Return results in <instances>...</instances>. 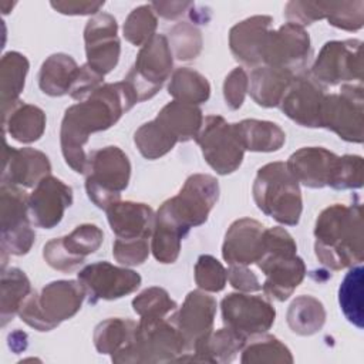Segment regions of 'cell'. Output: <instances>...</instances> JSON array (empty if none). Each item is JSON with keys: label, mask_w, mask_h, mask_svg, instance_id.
Wrapping results in <instances>:
<instances>
[{"label": "cell", "mask_w": 364, "mask_h": 364, "mask_svg": "<svg viewBox=\"0 0 364 364\" xmlns=\"http://www.w3.org/2000/svg\"><path fill=\"white\" fill-rule=\"evenodd\" d=\"M135 104L136 98L132 90L122 80L100 85L85 100L67 108L60 131L65 164L77 173H84L88 162L84 145L88 142V136L112 127Z\"/></svg>", "instance_id": "obj_1"}, {"label": "cell", "mask_w": 364, "mask_h": 364, "mask_svg": "<svg viewBox=\"0 0 364 364\" xmlns=\"http://www.w3.org/2000/svg\"><path fill=\"white\" fill-rule=\"evenodd\" d=\"M314 252L321 264L341 270L361 264L363 210L360 203H334L318 215L314 226Z\"/></svg>", "instance_id": "obj_2"}, {"label": "cell", "mask_w": 364, "mask_h": 364, "mask_svg": "<svg viewBox=\"0 0 364 364\" xmlns=\"http://www.w3.org/2000/svg\"><path fill=\"white\" fill-rule=\"evenodd\" d=\"M256 264L264 274L262 290L279 301L287 300L306 276L293 236L280 226L264 229L263 255Z\"/></svg>", "instance_id": "obj_3"}, {"label": "cell", "mask_w": 364, "mask_h": 364, "mask_svg": "<svg viewBox=\"0 0 364 364\" xmlns=\"http://www.w3.org/2000/svg\"><path fill=\"white\" fill-rule=\"evenodd\" d=\"M252 192L257 208L264 215L282 225L299 223L303 210L300 185L286 162H270L259 168Z\"/></svg>", "instance_id": "obj_4"}, {"label": "cell", "mask_w": 364, "mask_h": 364, "mask_svg": "<svg viewBox=\"0 0 364 364\" xmlns=\"http://www.w3.org/2000/svg\"><path fill=\"white\" fill-rule=\"evenodd\" d=\"M189 354L185 337L175 317L159 320L141 318L134 341L121 353L111 357L114 363H165L182 361Z\"/></svg>", "instance_id": "obj_5"}, {"label": "cell", "mask_w": 364, "mask_h": 364, "mask_svg": "<svg viewBox=\"0 0 364 364\" xmlns=\"http://www.w3.org/2000/svg\"><path fill=\"white\" fill-rule=\"evenodd\" d=\"M85 290L75 280H55L38 293H31L21 304V320L38 331H50L71 318L81 309Z\"/></svg>", "instance_id": "obj_6"}, {"label": "cell", "mask_w": 364, "mask_h": 364, "mask_svg": "<svg viewBox=\"0 0 364 364\" xmlns=\"http://www.w3.org/2000/svg\"><path fill=\"white\" fill-rule=\"evenodd\" d=\"M85 191L90 200L107 210L119 200L128 186L131 164L127 154L118 146H104L88 155L85 168Z\"/></svg>", "instance_id": "obj_7"}, {"label": "cell", "mask_w": 364, "mask_h": 364, "mask_svg": "<svg viewBox=\"0 0 364 364\" xmlns=\"http://www.w3.org/2000/svg\"><path fill=\"white\" fill-rule=\"evenodd\" d=\"M219 198L218 179L205 175H191L181 191L161 205L164 210L186 235L191 228L199 226L208 220Z\"/></svg>", "instance_id": "obj_8"}, {"label": "cell", "mask_w": 364, "mask_h": 364, "mask_svg": "<svg viewBox=\"0 0 364 364\" xmlns=\"http://www.w3.org/2000/svg\"><path fill=\"white\" fill-rule=\"evenodd\" d=\"M172 55L168 38L164 34H155L141 47L134 67L124 78L132 90L136 102L152 98L161 90L171 75Z\"/></svg>", "instance_id": "obj_9"}, {"label": "cell", "mask_w": 364, "mask_h": 364, "mask_svg": "<svg viewBox=\"0 0 364 364\" xmlns=\"http://www.w3.org/2000/svg\"><path fill=\"white\" fill-rule=\"evenodd\" d=\"M320 127L333 131L341 139L361 144L364 138L363 85L343 84L338 94L324 95Z\"/></svg>", "instance_id": "obj_10"}, {"label": "cell", "mask_w": 364, "mask_h": 364, "mask_svg": "<svg viewBox=\"0 0 364 364\" xmlns=\"http://www.w3.org/2000/svg\"><path fill=\"white\" fill-rule=\"evenodd\" d=\"M1 253L21 256L31 249L36 233L30 226L28 196L16 185L1 183Z\"/></svg>", "instance_id": "obj_11"}, {"label": "cell", "mask_w": 364, "mask_h": 364, "mask_svg": "<svg viewBox=\"0 0 364 364\" xmlns=\"http://www.w3.org/2000/svg\"><path fill=\"white\" fill-rule=\"evenodd\" d=\"M195 141L200 146L205 161L219 175L235 172L243 161L245 149L235 125L228 124L220 115L206 117Z\"/></svg>", "instance_id": "obj_12"}, {"label": "cell", "mask_w": 364, "mask_h": 364, "mask_svg": "<svg viewBox=\"0 0 364 364\" xmlns=\"http://www.w3.org/2000/svg\"><path fill=\"white\" fill-rule=\"evenodd\" d=\"M286 165L307 188L344 189V155L338 156L323 146H304L293 152Z\"/></svg>", "instance_id": "obj_13"}, {"label": "cell", "mask_w": 364, "mask_h": 364, "mask_svg": "<svg viewBox=\"0 0 364 364\" xmlns=\"http://www.w3.org/2000/svg\"><path fill=\"white\" fill-rule=\"evenodd\" d=\"M361 40L327 41L320 50L313 67L311 77L324 85L347 84L363 80Z\"/></svg>", "instance_id": "obj_14"}, {"label": "cell", "mask_w": 364, "mask_h": 364, "mask_svg": "<svg viewBox=\"0 0 364 364\" xmlns=\"http://www.w3.org/2000/svg\"><path fill=\"white\" fill-rule=\"evenodd\" d=\"M311 46L304 27L284 23L277 30H269L260 51L262 65L284 68L289 71L301 70L309 63Z\"/></svg>", "instance_id": "obj_15"}, {"label": "cell", "mask_w": 364, "mask_h": 364, "mask_svg": "<svg viewBox=\"0 0 364 364\" xmlns=\"http://www.w3.org/2000/svg\"><path fill=\"white\" fill-rule=\"evenodd\" d=\"M220 309L225 326L246 338L264 334L276 318V310L266 297L243 291L223 297Z\"/></svg>", "instance_id": "obj_16"}, {"label": "cell", "mask_w": 364, "mask_h": 364, "mask_svg": "<svg viewBox=\"0 0 364 364\" xmlns=\"http://www.w3.org/2000/svg\"><path fill=\"white\" fill-rule=\"evenodd\" d=\"M104 240L102 230L92 223L77 226L71 233L51 239L43 247L44 260L55 270L70 272L97 252Z\"/></svg>", "instance_id": "obj_17"}, {"label": "cell", "mask_w": 364, "mask_h": 364, "mask_svg": "<svg viewBox=\"0 0 364 364\" xmlns=\"http://www.w3.org/2000/svg\"><path fill=\"white\" fill-rule=\"evenodd\" d=\"M78 282L92 303L97 300H117L134 293L141 284V276L127 267L108 262H95L78 273Z\"/></svg>", "instance_id": "obj_18"}, {"label": "cell", "mask_w": 364, "mask_h": 364, "mask_svg": "<svg viewBox=\"0 0 364 364\" xmlns=\"http://www.w3.org/2000/svg\"><path fill=\"white\" fill-rule=\"evenodd\" d=\"M117 31V20L108 13L95 14L85 26L87 64L101 75L108 74L118 64L121 44Z\"/></svg>", "instance_id": "obj_19"}, {"label": "cell", "mask_w": 364, "mask_h": 364, "mask_svg": "<svg viewBox=\"0 0 364 364\" xmlns=\"http://www.w3.org/2000/svg\"><path fill=\"white\" fill-rule=\"evenodd\" d=\"M324 90L311 75L296 74L280 101L282 111L301 127L318 128Z\"/></svg>", "instance_id": "obj_20"}, {"label": "cell", "mask_w": 364, "mask_h": 364, "mask_svg": "<svg viewBox=\"0 0 364 364\" xmlns=\"http://www.w3.org/2000/svg\"><path fill=\"white\" fill-rule=\"evenodd\" d=\"M73 203V189L55 176H44L28 196L30 220L38 228L57 226Z\"/></svg>", "instance_id": "obj_21"}, {"label": "cell", "mask_w": 364, "mask_h": 364, "mask_svg": "<svg viewBox=\"0 0 364 364\" xmlns=\"http://www.w3.org/2000/svg\"><path fill=\"white\" fill-rule=\"evenodd\" d=\"M264 226L250 218L235 220L223 240L222 255L229 264L249 266L257 263L263 255Z\"/></svg>", "instance_id": "obj_22"}, {"label": "cell", "mask_w": 364, "mask_h": 364, "mask_svg": "<svg viewBox=\"0 0 364 364\" xmlns=\"http://www.w3.org/2000/svg\"><path fill=\"white\" fill-rule=\"evenodd\" d=\"M215 314V297L209 296L200 289L188 293L182 307L175 314V323L185 337L189 351H192L198 340L212 331Z\"/></svg>", "instance_id": "obj_23"}, {"label": "cell", "mask_w": 364, "mask_h": 364, "mask_svg": "<svg viewBox=\"0 0 364 364\" xmlns=\"http://www.w3.org/2000/svg\"><path fill=\"white\" fill-rule=\"evenodd\" d=\"M51 165L46 154L34 148H10L4 144V162L1 183L16 186H34L50 175Z\"/></svg>", "instance_id": "obj_24"}, {"label": "cell", "mask_w": 364, "mask_h": 364, "mask_svg": "<svg viewBox=\"0 0 364 364\" xmlns=\"http://www.w3.org/2000/svg\"><path fill=\"white\" fill-rule=\"evenodd\" d=\"M108 223L117 239H149L152 236L155 213L145 203L115 202L107 209Z\"/></svg>", "instance_id": "obj_25"}, {"label": "cell", "mask_w": 364, "mask_h": 364, "mask_svg": "<svg viewBox=\"0 0 364 364\" xmlns=\"http://www.w3.org/2000/svg\"><path fill=\"white\" fill-rule=\"evenodd\" d=\"M272 23L270 16H253L233 26L229 31V47L233 57L253 68L262 65L260 51Z\"/></svg>", "instance_id": "obj_26"}, {"label": "cell", "mask_w": 364, "mask_h": 364, "mask_svg": "<svg viewBox=\"0 0 364 364\" xmlns=\"http://www.w3.org/2000/svg\"><path fill=\"white\" fill-rule=\"evenodd\" d=\"M154 121L165 136L176 144L196 138L203 124V115L198 105L173 100L158 112Z\"/></svg>", "instance_id": "obj_27"}, {"label": "cell", "mask_w": 364, "mask_h": 364, "mask_svg": "<svg viewBox=\"0 0 364 364\" xmlns=\"http://www.w3.org/2000/svg\"><path fill=\"white\" fill-rule=\"evenodd\" d=\"M246 337L223 327L218 331H210L198 340L192 348L193 353L186 355L182 361H205V363H230L246 344Z\"/></svg>", "instance_id": "obj_28"}, {"label": "cell", "mask_w": 364, "mask_h": 364, "mask_svg": "<svg viewBox=\"0 0 364 364\" xmlns=\"http://www.w3.org/2000/svg\"><path fill=\"white\" fill-rule=\"evenodd\" d=\"M294 73L269 65L255 67L249 78V92L255 102L264 108L280 104L284 91L294 78Z\"/></svg>", "instance_id": "obj_29"}, {"label": "cell", "mask_w": 364, "mask_h": 364, "mask_svg": "<svg viewBox=\"0 0 364 364\" xmlns=\"http://www.w3.org/2000/svg\"><path fill=\"white\" fill-rule=\"evenodd\" d=\"M233 125L245 151L274 152L286 142L284 131L270 121L243 119Z\"/></svg>", "instance_id": "obj_30"}, {"label": "cell", "mask_w": 364, "mask_h": 364, "mask_svg": "<svg viewBox=\"0 0 364 364\" xmlns=\"http://www.w3.org/2000/svg\"><path fill=\"white\" fill-rule=\"evenodd\" d=\"M78 68L80 67L71 55L63 53L51 54L40 68V90L51 97H61L68 94L77 77Z\"/></svg>", "instance_id": "obj_31"}, {"label": "cell", "mask_w": 364, "mask_h": 364, "mask_svg": "<svg viewBox=\"0 0 364 364\" xmlns=\"http://www.w3.org/2000/svg\"><path fill=\"white\" fill-rule=\"evenodd\" d=\"M28 71L27 58L17 53H6L0 63V91L3 118L20 102L18 95L24 88V80Z\"/></svg>", "instance_id": "obj_32"}, {"label": "cell", "mask_w": 364, "mask_h": 364, "mask_svg": "<svg viewBox=\"0 0 364 364\" xmlns=\"http://www.w3.org/2000/svg\"><path fill=\"white\" fill-rule=\"evenodd\" d=\"M4 131L18 142L30 144L41 138L46 129V114L31 104H17L4 118Z\"/></svg>", "instance_id": "obj_33"}, {"label": "cell", "mask_w": 364, "mask_h": 364, "mask_svg": "<svg viewBox=\"0 0 364 364\" xmlns=\"http://www.w3.org/2000/svg\"><path fill=\"white\" fill-rule=\"evenodd\" d=\"M185 236L186 233L164 210L158 209L151 236V250L155 259L164 264L176 262Z\"/></svg>", "instance_id": "obj_34"}, {"label": "cell", "mask_w": 364, "mask_h": 364, "mask_svg": "<svg viewBox=\"0 0 364 364\" xmlns=\"http://www.w3.org/2000/svg\"><path fill=\"white\" fill-rule=\"evenodd\" d=\"M138 324L129 318H107L94 330V346L100 354L111 357L124 351L135 338Z\"/></svg>", "instance_id": "obj_35"}, {"label": "cell", "mask_w": 364, "mask_h": 364, "mask_svg": "<svg viewBox=\"0 0 364 364\" xmlns=\"http://www.w3.org/2000/svg\"><path fill=\"white\" fill-rule=\"evenodd\" d=\"M324 321V306L313 296H299L289 306L287 324L299 336H311L320 331Z\"/></svg>", "instance_id": "obj_36"}, {"label": "cell", "mask_w": 364, "mask_h": 364, "mask_svg": "<svg viewBox=\"0 0 364 364\" xmlns=\"http://www.w3.org/2000/svg\"><path fill=\"white\" fill-rule=\"evenodd\" d=\"M168 92L175 101L198 105L208 101L210 95V85L206 77L200 73L189 67H181L173 71L168 85Z\"/></svg>", "instance_id": "obj_37"}, {"label": "cell", "mask_w": 364, "mask_h": 364, "mask_svg": "<svg viewBox=\"0 0 364 364\" xmlns=\"http://www.w3.org/2000/svg\"><path fill=\"white\" fill-rule=\"evenodd\" d=\"M31 293L30 280L17 267L1 272V326H6Z\"/></svg>", "instance_id": "obj_38"}, {"label": "cell", "mask_w": 364, "mask_h": 364, "mask_svg": "<svg viewBox=\"0 0 364 364\" xmlns=\"http://www.w3.org/2000/svg\"><path fill=\"white\" fill-rule=\"evenodd\" d=\"M338 303L346 318L357 328H363V266L350 267L338 289Z\"/></svg>", "instance_id": "obj_39"}, {"label": "cell", "mask_w": 364, "mask_h": 364, "mask_svg": "<svg viewBox=\"0 0 364 364\" xmlns=\"http://www.w3.org/2000/svg\"><path fill=\"white\" fill-rule=\"evenodd\" d=\"M243 364H262V363H293L291 351L279 338L269 334H262L260 338L252 340L242 348Z\"/></svg>", "instance_id": "obj_40"}, {"label": "cell", "mask_w": 364, "mask_h": 364, "mask_svg": "<svg viewBox=\"0 0 364 364\" xmlns=\"http://www.w3.org/2000/svg\"><path fill=\"white\" fill-rule=\"evenodd\" d=\"M134 311L144 320H159L175 317L178 304L162 287H148L132 300Z\"/></svg>", "instance_id": "obj_41"}, {"label": "cell", "mask_w": 364, "mask_h": 364, "mask_svg": "<svg viewBox=\"0 0 364 364\" xmlns=\"http://www.w3.org/2000/svg\"><path fill=\"white\" fill-rule=\"evenodd\" d=\"M323 18L328 24L347 30L357 31L364 24V1H320Z\"/></svg>", "instance_id": "obj_42"}, {"label": "cell", "mask_w": 364, "mask_h": 364, "mask_svg": "<svg viewBox=\"0 0 364 364\" xmlns=\"http://www.w3.org/2000/svg\"><path fill=\"white\" fill-rule=\"evenodd\" d=\"M156 14L151 4L134 9L124 23V37L134 46L142 47L154 36L156 30Z\"/></svg>", "instance_id": "obj_43"}, {"label": "cell", "mask_w": 364, "mask_h": 364, "mask_svg": "<svg viewBox=\"0 0 364 364\" xmlns=\"http://www.w3.org/2000/svg\"><path fill=\"white\" fill-rule=\"evenodd\" d=\"M166 38L172 54L181 61L196 58L202 50L200 31L189 23H178L173 26Z\"/></svg>", "instance_id": "obj_44"}, {"label": "cell", "mask_w": 364, "mask_h": 364, "mask_svg": "<svg viewBox=\"0 0 364 364\" xmlns=\"http://www.w3.org/2000/svg\"><path fill=\"white\" fill-rule=\"evenodd\" d=\"M195 282L200 290L220 291L228 282V270L210 255H202L195 264Z\"/></svg>", "instance_id": "obj_45"}, {"label": "cell", "mask_w": 364, "mask_h": 364, "mask_svg": "<svg viewBox=\"0 0 364 364\" xmlns=\"http://www.w3.org/2000/svg\"><path fill=\"white\" fill-rule=\"evenodd\" d=\"M149 239H115L112 245V255L115 260L121 264L127 266H138L142 264L149 255Z\"/></svg>", "instance_id": "obj_46"}, {"label": "cell", "mask_w": 364, "mask_h": 364, "mask_svg": "<svg viewBox=\"0 0 364 364\" xmlns=\"http://www.w3.org/2000/svg\"><path fill=\"white\" fill-rule=\"evenodd\" d=\"M249 90V77L243 67H236L226 75L223 82V97L226 105L230 109H237L242 107L246 92Z\"/></svg>", "instance_id": "obj_47"}, {"label": "cell", "mask_w": 364, "mask_h": 364, "mask_svg": "<svg viewBox=\"0 0 364 364\" xmlns=\"http://www.w3.org/2000/svg\"><path fill=\"white\" fill-rule=\"evenodd\" d=\"M104 75H101L100 73H97L95 70H92L87 63L84 65H81L78 68L77 77L70 88V95L74 100L82 101L85 100L90 94H92L100 85H102Z\"/></svg>", "instance_id": "obj_48"}, {"label": "cell", "mask_w": 364, "mask_h": 364, "mask_svg": "<svg viewBox=\"0 0 364 364\" xmlns=\"http://www.w3.org/2000/svg\"><path fill=\"white\" fill-rule=\"evenodd\" d=\"M228 280L232 287L243 293H253L262 290V284L257 276L247 269V266L229 264Z\"/></svg>", "instance_id": "obj_49"}, {"label": "cell", "mask_w": 364, "mask_h": 364, "mask_svg": "<svg viewBox=\"0 0 364 364\" xmlns=\"http://www.w3.org/2000/svg\"><path fill=\"white\" fill-rule=\"evenodd\" d=\"M54 10L61 14L68 16H82V14H98L104 1H51Z\"/></svg>", "instance_id": "obj_50"}, {"label": "cell", "mask_w": 364, "mask_h": 364, "mask_svg": "<svg viewBox=\"0 0 364 364\" xmlns=\"http://www.w3.org/2000/svg\"><path fill=\"white\" fill-rule=\"evenodd\" d=\"M192 6L193 4L189 1H154V3H151V7L154 9L155 14H159L161 17H164L166 20H176Z\"/></svg>", "instance_id": "obj_51"}, {"label": "cell", "mask_w": 364, "mask_h": 364, "mask_svg": "<svg viewBox=\"0 0 364 364\" xmlns=\"http://www.w3.org/2000/svg\"><path fill=\"white\" fill-rule=\"evenodd\" d=\"M9 346L14 351H21L27 346V336L21 331H14L9 336Z\"/></svg>", "instance_id": "obj_52"}]
</instances>
